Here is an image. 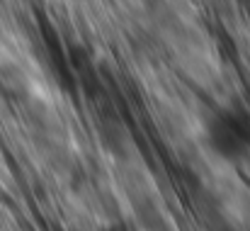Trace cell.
Returning a JSON list of instances; mask_svg holds the SVG:
<instances>
[{
    "label": "cell",
    "instance_id": "6da1fadb",
    "mask_svg": "<svg viewBox=\"0 0 250 231\" xmlns=\"http://www.w3.org/2000/svg\"><path fill=\"white\" fill-rule=\"evenodd\" d=\"M209 141H211L214 151L224 158H238L248 151V134L233 119H219L211 127Z\"/></svg>",
    "mask_w": 250,
    "mask_h": 231
}]
</instances>
